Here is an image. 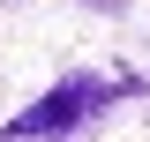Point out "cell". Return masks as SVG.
<instances>
[{"label": "cell", "instance_id": "6da1fadb", "mask_svg": "<svg viewBox=\"0 0 150 142\" xmlns=\"http://www.w3.org/2000/svg\"><path fill=\"white\" fill-rule=\"evenodd\" d=\"M112 90H120V97H135L143 82H135V75H120V82H53L38 105H23L15 120H8V135H15V142H23V135H68L98 97H112Z\"/></svg>", "mask_w": 150, "mask_h": 142}, {"label": "cell", "instance_id": "7a4b0ae2", "mask_svg": "<svg viewBox=\"0 0 150 142\" xmlns=\"http://www.w3.org/2000/svg\"><path fill=\"white\" fill-rule=\"evenodd\" d=\"M98 8H120V0H98Z\"/></svg>", "mask_w": 150, "mask_h": 142}]
</instances>
